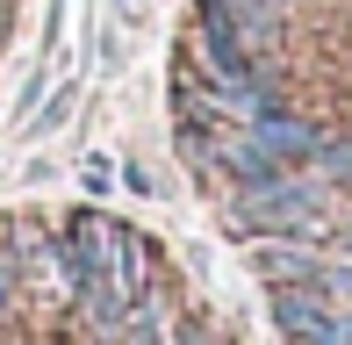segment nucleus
<instances>
[{
    "label": "nucleus",
    "mask_w": 352,
    "mask_h": 345,
    "mask_svg": "<svg viewBox=\"0 0 352 345\" xmlns=\"http://www.w3.org/2000/svg\"><path fill=\"white\" fill-rule=\"evenodd\" d=\"M266 309H274V324H280L287 345L309 338V331H324V317H331V302L309 288V280H280V288H266Z\"/></svg>",
    "instance_id": "4"
},
{
    "label": "nucleus",
    "mask_w": 352,
    "mask_h": 345,
    "mask_svg": "<svg viewBox=\"0 0 352 345\" xmlns=\"http://www.w3.org/2000/svg\"><path fill=\"white\" fill-rule=\"evenodd\" d=\"M79 180H87L94 194H108V180H116V166H108V159H87V166H79Z\"/></svg>",
    "instance_id": "7"
},
{
    "label": "nucleus",
    "mask_w": 352,
    "mask_h": 345,
    "mask_svg": "<svg viewBox=\"0 0 352 345\" xmlns=\"http://www.w3.org/2000/svg\"><path fill=\"white\" fill-rule=\"evenodd\" d=\"M309 172H316V180H331V187H352V130H324V137H316Z\"/></svg>",
    "instance_id": "5"
},
{
    "label": "nucleus",
    "mask_w": 352,
    "mask_h": 345,
    "mask_svg": "<svg viewBox=\"0 0 352 345\" xmlns=\"http://www.w3.org/2000/svg\"><path fill=\"white\" fill-rule=\"evenodd\" d=\"M309 288L324 295L331 309H352V259H345V252H324V266L309 274Z\"/></svg>",
    "instance_id": "6"
},
{
    "label": "nucleus",
    "mask_w": 352,
    "mask_h": 345,
    "mask_svg": "<svg viewBox=\"0 0 352 345\" xmlns=\"http://www.w3.org/2000/svg\"><path fill=\"white\" fill-rule=\"evenodd\" d=\"M245 130H259V144L274 151L280 166H309V151H316V137H324V122H309V115H295V108H266L259 122H245Z\"/></svg>",
    "instance_id": "3"
},
{
    "label": "nucleus",
    "mask_w": 352,
    "mask_h": 345,
    "mask_svg": "<svg viewBox=\"0 0 352 345\" xmlns=\"http://www.w3.org/2000/svg\"><path fill=\"white\" fill-rule=\"evenodd\" d=\"M252 274L266 280V288H280V280H309L316 266H324V245L309 238H252Z\"/></svg>",
    "instance_id": "2"
},
{
    "label": "nucleus",
    "mask_w": 352,
    "mask_h": 345,
    "mask_svg": "<svg viewBox=\"0 0 352 345\" xmlns=\"http://www.w3.org/2000/svg\"><path fill=\"white\" fill-rule=\"evenodd\" d=\"M331 194L338 187L316 180L309 166H280L266 172V180H245L223 194V230L230 238H309L331 252V223H338V209H331Z\"/></svg>",
    "instance_id": "1"
},
{
    "label": "nucleus",
    "mask_w": 352,
    "mask_h": 345,
    "mask_svg": "<svg viewBox=\"0 0 352 345\" xmlns=\"http://www.w3.org/2000/svg\"><path fill=\"white\" fill-rule=\"evenodd\" d=\"M166 345H216V338H209V324H173Z\"/></svg>",
    "instance_id": "8"
},
{
    "label": "nucleus",
    "mask_w": 352,
    "mask_h": 345,
    "mask_svg": "<svg viewBox=\"0 0 352 345\" xmlns=\"http://www.w3.org/2000/svg\"><path fill=\"white\" fill-rule=\"evenodd\" d=\"M331 252H345V259H352V216H338V223H331Z\"/></svg>",
    "instance_id": "9"
}]
</instances>
